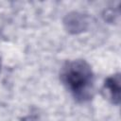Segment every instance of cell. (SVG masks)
I'll use <instances>...</instances> for the list:
<instances>
[{"label":"cell","mask_w":121,"mask_h":121,"mask_svg":"<svg viewBox=\"0 0 121 121\" xmlns=\"http://www.w3.org/2000/svg\"><path fill=\"white\" fill-rule=\"evenodd\" d=\"M60 79L73 96L81 102L93 97L94 73L83 60H75L64 63L60 70Z\"/></svg>","instance_id":"1"},{"label":"cell","mask_w":121,"mask_h":121,"mask_svg":"<svg viewBox=\"0 0 121 121\" xmlns=\"http://www.w3.org/2000/svg\"><path fill=\"white\" fill-rule=\"evenodd\" d=\"M64 26L68 32L78 34L84 31L88 26V21L84 14L79 12H70L64 18Z\"/></svg>","instance_id":"2"},{"label":"cell","mask_w":121,"mask_h":121,"mask_svg":"<svg viewBox=\"0 0 121 121\" xmlns=\"http://www.w3.org/2000/svg\"><path fill=\"white\" fill-rule=\"evenodd\" d=\"M104 88L113 104L118 105L120 102V74H115L106 78Z\"/></svg>","instance_id":"3"},{"label":"cell","mask_w":121,"mask_h":121,"mask_svg":"<svg viewBox=\"0 0 121 121\" xmlns=\"http://www.w3.org/2000/svg\"><path fill=\"white\" fill-rule=\"evenodd\" d=\"M0 67H1V63H0Z\"/></svg>","instance_id":"4"}]
</instances>
